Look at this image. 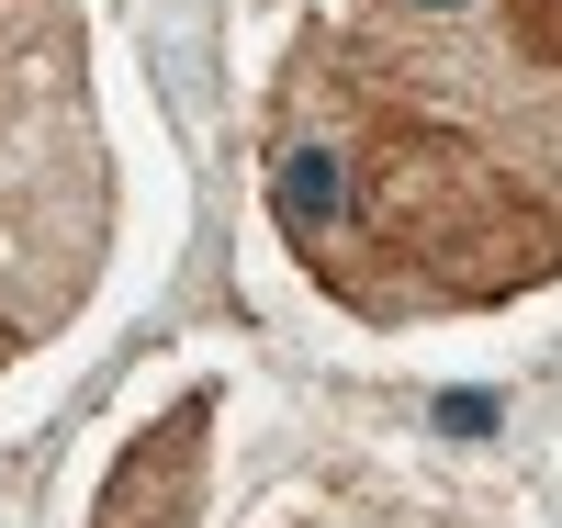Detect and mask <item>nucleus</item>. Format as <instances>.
Wrapping results in <instances>:
<instances>
[{
    "label": "nucleus",
    "instance_id": "f257e3e1",
    "mask_svg": "<svg viewBox=\"0 0 562 528\" xmlns=\"http://www.w3.org/2000/svg\"><path fill=\"white\" fill-rule=\"evenodd\" d=\"M270 214L371 326L562 270V0H315L270 90Z\"/></svg>",
    "mask_w": 562,
    "mask_h": 528
},
{
    "label": "nucleus",
    "instance_id": "7ed1b4c3",
    "mask_svg": "<svg viewBox=\"0 0 562 528\" xmlns=\"http://www.w3.org/2000/svg\"><path fill=\"white\" fill-rule=\"evenodd\" d=\"M203 439H214V394H180L158 427H135L102 506H90V528H192L203 506Z\"/></svg>",
    "mask_w": 562,
    "mask_h": 528
},
{
    "label": "nucleus",
    "instance_id": "f03ea898",
    "mask_svg": "<svg viewBox=\"0 0 562 528\" xmlns=\"http://www.w3.org/2000/svg\"><path fill=\"white\" fill-rule=\"evenodd\" d=\"M113 259V158L79 0H0V371L45 349Z\"/></svg>",
    "mask_w": 562,
    "mask_h": 528
}]
</instances>
